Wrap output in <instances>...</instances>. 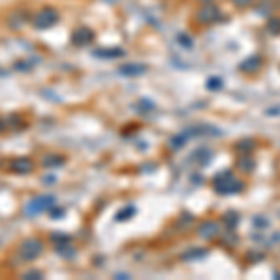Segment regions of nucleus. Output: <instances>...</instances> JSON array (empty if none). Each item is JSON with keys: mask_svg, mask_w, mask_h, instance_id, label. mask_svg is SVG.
I'll list each match as a JSON object with an SVG mask.
<instances>
[{"mask_svg": "<svg viewBox=\"0 0 280 280\" xmlns=\"http://www.w3.org/2000/svg\"><path fill=\"white\" fill-rule=\"evenodd\" d=\"M211 185H213L215 193H217V195H222V196L239 195V193H243L245 187H247L245 181L237 180V178L233 176V172H231V170L219 172V174L213 178Z\"/></svg>", "mask_w": 280, "mask_h": 280, "instance_id": "1", "label": "nucleus"}, {"mask_svg": "<svg viewBox=\"0 0 280 280\" xmlns=\"http://www.w3.org/2000/svg\"><path fill=\"white\" fill-rule=\"evenodd\" d=\"M196 21L204 26L215 25V23L222 21V13H220V10L217 6H213V4L207 2L206 6H202V8L196 12Z\"/></svg>", "mask_w": 280, "mask_h": 280, "instance_id": "2", "label": "nucleus"}, {"mask_svg": "<svg viewBox=\"0 0 280 280\" xmlns=\"http://www.w3.org/2000/svg\"><path fill=\"white\" fill-rule=\"evenodd\" d=\"M262 66H264L262 54H250L248 58H245V60L239 64V71L245 75H254L262 69Z\"/></svg>", "mask_w": 280, "mask_h": 280, "instance_id": "3", "label": "nucleus"}, {"mask_svg": "<svg viewBox=\"0 0 280 280\" xmlns=\"http://www.w3.org/2000/svg\"><path fill=\"white\" fill-rule=\"evenodd\" d=\"M56 21H58V13L54 12V10H50V8H47V10H41V12L37 13L36 19H34V25L37 28H49Z\"/></svg>", "mask_w": 280, "mask_h": 280, "instance_id": "4", "label": "nucleus"}, {"mask_svg": "<svg viewBox=\"0 0 280 280\" xmlns=\"http://www.w3.org/2000/svg\"><path fill=\"white\" fill-rule=\"evenodd\" d=\"M198 233H200L202 239H215V237L220 233V226L215 222V220H206V222L200 224Z\"/></svg>", "mask_w": 280, "mask_h": 280, "instance_id": "5", "label": "nucleus"}, {"mask_svg": "<svg viewBox=\"0 0 280 280\" xmlns=\"http://www.w3.org/2000/svg\"><path fill=\"white\" fill-rule=\"evenodd\" d=\"M19 252H21V256H23L25 260H34L36 256L41 254V243L36 241V239H30V241H26V243L19 248Z\"/></svg>", "mask_w": 280, "mask_h": 280, "instance_id": "6", "label": "nucleus"}, {"mask_svg": "<svg viewBox=\"0 0 280 280\" xmlns=\"http://www.w3.org/2000/svg\"><path fill=\"white\" fill-rule=\"evenodd\" d=\"M52 202H54L52 196H41V198H36L34 202H30V206L26 207V211L32 213V215H36V213H41V211L49 209L52 206Z\"/></svg>", "mask_w": 280, "mask_h": 280, "instance_id": "7", "label": "nucleus"}, {"mask_svg": "<svg viewBox=\"0 0 280 280\" xmlns=\"http://www.w3.org/2000/svg\"><path fill=\"white\" fill-rule=\"evenodd\" d=\"M237 168H239V172H243V174H250V172H254L256 168V161L250 157V153H243L241 157L237 159Z\"/></svg>", "mask_w": 280, "mask_h": 280, "instance_id": "8", "label": "nucleus"}, {"mask_svg": "<svg viewBox=\"0 0 280 280\" xmlns=\"http://www.w3.org/2000/svg\"><path fill=\"white\" fill-rule=\"evenodd\" d=\"M148 71V66L144 64H127L120 69L122 75H127V77H138V75H144Z\"/></svg>", "mask_w": 280, "mask_h": 280, "instance_id": "9", "label": "nucleus"}, {"mask_svg": "<svg viewBox=\"0 0 280 280\" xmlns=\"http://www.w3.org/2000/svg\"><path fill=\"white\" fill-rule=\"evenodd\" d=\"M222 220H224V226H226L230 231H233L237 226H239V220H241V217H239V213H237V211L230 209V211H226V213L222 215Z\"/></svg>", "mask_w": 280, "mask_h": 280, "instance_id": "10", "label": "nucleus"}, {"mask_svg": "<svg viewBox=\"0 0 280 280\" xmlns=\"http://www.w3.org/2000/svg\"><path fill=\"white\" fill-rule=\"evenodd\" d=\"M92 37H94V34H92L88 28H79L73 34V41L77 45H86V43L92 41Z\"/></svg>", "mask_w": 280, "mask_h": 280, "instance_id": "11", "label": "nucleus"}, {"mask_svg": "<svg viewBox=\"0 0 280 280\" xmlns=\"http://www.w3.org/2000/svg\"><path fill=\"white\" fill-rule=\"evenodd\" d=\"M235 149H237L239 153H252L256 149V140L254 138H243V140H239V142L235 144Z\"/></svg>", "mask_w": 280, "mask_h": 280, "instance_id": "12", "label": "nucleus"}, {"mask_svg": "<svg viewBox=\"0 0 280 280\" xmlns=\"http://www.w3.org/2000/svg\"><path fill=\"white\" fill-rule=\"evenodd\" d=\"M206 86H207V90H211V92H219V90L224 88V81H222L220 77H209Z\"/></svg>", "mask_w": 280, "mask_h": 280, "instance_id": "13", "label": "nucleus"}, {"mask_svg": "<svg viewBox=\"0 0 280 280\" xmlns=\"http://www.w3.org/2000/svg\"><path fill=\"white\" fill-rule=\"evenodd\" d=\"M267 32L273 36L280 34V17H269L267 19Z\"/></svg>", "mask_w": 280, "mask_h": 280, "instance_id": "14", "label": "nucleus"}, {"mask_svg": "<svg viewBox=\"0 0 280 280\" xmlns=\"http://www.w3.org/2000/svg\"><path fill=\"white\" fill-rule=\"evenodd\" d=\"M187 138H189V134H187V131L181 134H178V136H174L170 140V144H172V149H180V148L185 146V142H187Z\"/></svg>", "mask_w": 280, "mask_h": 280, "instance_id": "15", "label": "nucleus"}, {"mask_svg": "<svg viewBox=\"0 0 280 280\" xmlns=\"http://www.w3.org/2000/svg\"><path fill=\"white\" fill-rule=\"evenodd\" d=\"M207 256V248H193L189 250L187 254H183V260H198V258H206Z\"/></svg>", "mask_w": 280, "mask_h": 280, "instance_id": "16", "label": "nucleus"}, {"mask_svg": "<svg viewBox=\"0 0 280 280\" xmlns=\"http://www.w3.org/2000/svg\"><path fill=\"white\" fill-rule=\"evenodd\" d=\"M195 157L200 159L202 165H209V163H211V157H213V151H209V149L204 148V149H198V151H196Z\"/></svg>", "mask_w": 280, "mask_h": 280, "instance_id": "17", "label": "nucleus"}, {"mask_svg": "<svg viewBox=\"0 0 280 280\" xmlns=\"http://www.w3.org/2000/svg\"><path fill=\"white\" fill-rule=\"evenodd\" d=\"M98 56H107V58H116V56H123L122 49H109V50H98Z\"/></svg>", "mask_w": 280, "mask_h": 280, "instance_id": "18", "label": "nucleus"}, {"mask_svg": "<svg viewBox=\"0 0 280 280\" xmlns=\"http://www.w3.org/2000/svg\"><path fill=\"white\" fill-rule=\"evenodd\" d=\"M252 224H254L256 228H269V219H265L264 215H256L254 219H252Z\"/></svg>", "mask_w": 280, "mask_h": 280, "instance_id": "19", "label": "nucleus"}, {"mask_svg": "<svg viewBox=\"0 0 280 280\" xmlns=\"http://www.w3.org/2000/svg\"><path fill=\"white\" fill-rule=\"evenodd\" d=\"M13 168L19 172H26L32 168V163H30V161H17V163L13 165Z\"/></svg>", "mask_w": 280, "mask_h": 280, "instance_id": "20", "label": "nucleus"}, {"mask_svg": "<svg viewBox=\"0 0 280 280\" xmlns=\"http://www.w3.org/2000/svg\"><path fill=\"white\" fill-rule=\"evenodd\" d=\"M178 41L181 43L183 47H187V49H191V47H193V41H191V37L187 36V34H181V36H178Z\"/></svg>", "mask_w": 280, "mask_h": 280, "instance_id": "21", "label": "nucleus"}, {"mask_svg": "<svg viewBox=\"0 0 280 280\" xmlns=\"http://www.w3.org/2000/svg\"><path fill=\"white\" fill-rule=\"evenodd\" d=\"M131 215H134V207H127V209H123L122 213H118V219L120 220H127Z\"/></svg>", "mask_w": 280, "mask_h": 280, "instance_id": "22", "label": "nucleus"}, {"mask_svg": "<svg viewBox=\"0 0 280 280\" xmlns=\"http://www.w3.org/2000/svg\"><path fill=\"white\" fill-rule=\"evenodd\" d=\"M230 2L235 6V8H247V6L252 4V0H230Z\"/></svg>", "mask_w": 280, "mask_h": 280, "instance_id": "23", "label": "nucleus"}, {"mask_svg": "<svg viewBox=\"0 0 280 280\" xmlns=\"http://www.w3.org/2000/svg\"><path fill=\"white\" fill-rule=\"evenodd\" d=\"M265 114H267V116H280V105L267 109V110H265Z\"/></svg>", "mask_w": 280, "mask_h": 280, "instance_id": "24", "label": "nucleus"}, {"mask_svg": "<svg viewBox=\"0 0 280 280\" xmlns=\"http://www.w3.org/2000/svg\"><path fill=\"white\" fill-rule=\"evenodd\" d=\"M200 2H206L207 4V2H213V0H200Z\"/></svg>", "mask_w": 280, "mask_h": 280, "instance_id": "25", "label": "nucleus"}]
</instances>
